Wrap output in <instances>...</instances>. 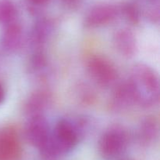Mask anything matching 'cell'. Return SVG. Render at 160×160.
Returning a JSON list of instances; mask_svg holds the SVG:
<instances>
[{
	"instance_id": "d6986e66",
	"label": "cell",
	"mask_w": 160,
	"mask_h": 160,
	"mask_svg": "<svg viewBox=\"0 0 160 160\" xmlns=\"http://www.w3.org/2000/svg\"><path fill=\"white\" fill-rule=\"evenodd\" d=\"M5 99V89L3 86L0 84V105L2 104Z\"/></svg>"
},
{
	"instance_id": "ba28073f",
	"label": "cell",
	"mask_w": 160,
	"mask_h": 160,
	"mask_svg": "<svg viewBox=\"0 0 160 160\" xmlns=\"http://www.w3.org/2000/svg\"><path fill=\"white\" fill-rule=\"evenodd\" d=\"M112 43L117 53L126 58L133 57L137 53V39L128 28L117 29L112 35Z\"/></svg>"
},
{
	"instance_id": "3957f363",
	"label": "cell",
	"mask_w": 160,
	"mask_h": 160,
	"mask_svg": "<svg viewBox=\"0 0 160 160\" xmlns=\"http://www.w3.org/2000/svg\"><path fill=\"white\" fill-rule=\"evenodd\" d=\"M51 134L52 139L61 156L73 150L81 137L74 123L64 119L58 121Z\"/></svg>"
},
{
	"instance_id": "e0dca14e",
	"label": "cell",
	"mask_w": 160,
	"mask_h": 160,
	"mask_svg": "<svg viewBox=\"0 0 160 160\" xmlns=\"http://www.w3.org/2000/svg\"><path fill=\"white\" fill-rule=\"evenodd\" d=\"M148 18L152 22H158L159 19V5L152 6L148 11Z\"/></svg>"
},
{
	"instance_id": "6da1fadb",
	"label": "cell",
	"mask_w": 160,
	"mask_h": 160,
	"mask_svg": "<svg viewBox=\"0 0 160 160\" xmlns=\"http://www.w3.org/2000/svg\"><path fill=\"white\" fill-rule=\"evenodd\" d=\"M129 81L135 94L136 104L149 108L159 102V75L152 67L144 63L134 64Z\"/></svg>"
},
{
	"instance_id": "9c48e42d",
	"label": "cell",
	"mask_w": 160,
	"mask_h": 160,
	"mask_svg": "<svg viewBox=\"0 0 160 160\" xmlns=\"http://www.w3.org/2000/svg\"><path fill=\"white\" fill-rule=\"evenodd\" d=\"M136 104L135 94L129 80L120 83L113 91L111 98V108L116 111L128 109Z\"/></svg>"
},
{
	"instance_id": "30bf717a",
	"label": "cell",
	"mask_w": 160,
	"mask_h": 160,
	"mask_svg": "<svg viewBox=\"0 0 160 160\" xmlns=\"http://www.w3.org/2000/svg\"><path fill=\"white\" fill-rule=\"evenodd\" d=\"M23 42V28L17 22L13 21L5 25L2 34L1 44L3 48L9 52H13L20 49Z\"/></svg>"
},
{
	"instance_id": "5bb4252c",
	"label": "cell",
	"mask_w": 160,
	"mask_h": 160,
	"mask_svg": "<svg viewBox=\"0 0 160 160\" xmlns=\"http://www.w3.org/2000/svg\"><path fill=\"white\" fill-rule=\"evenodd\" d=\"M17 10L10 0H0V24L6 25L15 21Z\"/></svg>"
},
{
	"instance_id": "52a82bcc",
	"label": "cell",
	"mask_w": 160,
	"mask_h": 160,
	"mask_svg": "<svg viewBox=\"0 0 160 160\" xmlns=\"http://www.w3.org/2000/svg\"><path fill=\"white\" fill-rule=\"evenodd\" d=\"M22 147L17 133L12 129H6L0 133V160H19Z\"/></svg>"
},
{
	"instance_id": "4fadbf2b",
	"label": "cell",
	"mask_w": 160,
	"mask_h": 160,
	"mask_svg": "<svg viewBox=\"0 0 160 160\" xmlns=\"http://www.w3.org/2000/svg\"><path fill=\"white\" fill-rule=\"evenodd\" d=\"M52 31V22L48 19H41L34 24L31 32V42L34 46H40L46 42Z\"/></svg>"
},
{
	"instance_id": "8992f818",
	"label": "cell",
	"mask_w": 160,
	"mask_h": 160,
	"mask_svg": "<svg viewBox=\"0 0 160 160\" xmlns=\"http://www.w3.org/2000/svg\"><path fill=\"white\" fill-rule=\"evenodd\" d=\"M119 9L110 4H100L92 7L84 19L86 28H96L113 21L118 16Z\"/></svg>"
},
{
	"instance_id": "8fae6325",
	"label": "cell",
	"mask_w": 160,
	"mask_h": 160,
	"mask_svg": "<svg viewBox=\"0 0 160 160\" xmlns=\"http://www.w3.org/2000/svg\"><path fill=\"white\" fill-rule=\"evenodd\" d=\"M52 97L48 91L38 90L33 93L25 104V113L29 117L44 115L45 110L51 104Z\"/></svg>"
},
{
	"instance_id": "ffe728a7",
	"label": "cell",
	"mask_w": 160,
	"mask_h": 160,
	"mask_svg": "<svg viewBox=\"0 0 160 160\" xmlns=\"http://www.w3.org/2000/svg\"><path fill=\"white\" fill-rule=\"evenodd\" d=\"M62 1L67 6H72V5H74L75 3H78V0H62Z\"/></svg>"
},
{
	"instance_id": "9a60e30c",
	"label": "cell",
	"mask_w": 160,
	"mask_h": 160,
	"mask_svg": "<svg viewBox=\"0 0 160 160\" xmlns=\"http://www.w3.org/2000/svg\"><path fill=\"white\" fill-rule=\"evenodd\" d=\"M121 13L124 18L132 24H137L140 20V12L138 8L133 3H127L121 8Z\"/></svg>"
},
{
	"instance_id": "7c38bea8",
	"label": "cell",
	"mask_w": 160,
	"mask_h": 160,
	"mask_svg": "<svg viewBox=\"0 0 160 160\" xmlns=\"http://www.w3.org/2000/svg\"><path fill=\"white\" fill-rule=\"evenodd\" d=\"M159 134L158 121L153 116L143 119L138 129V140L143 145H149L156 141Z\"/></svg>"
},
{
	"instance_id": "2e32d148",
	"label": "cell",
	"mask_w": 160,
	"mask_h": 160,
	"mask_svg": "<svg viewBox=\"0 0 160 160\" xmlns=\"http://www.w3.org/2000/svg\"><path fill=\"white\" fill-rule=\"evenodd\" d=\"M46 64L45 56L42 52H37L34 53L31 60V66L34 70H39L44 67Z\"/></svg>"
},
{
	"instance_id": "ac0fdd59",
	"label": "cell",
	"mask_w": 160,
	"mask_h": 160,
	"mask_svg": "<svg viewBox=\"0 0 160 160\" xmlns=\"http://www.w3.org/2000/svg\"><path fill=\"white\" fill-rule=\"evenodd\" d=\"M50 0H28V2L34 6H44Z\"/></svg>"
},
{
	"instance_id": "5b68a950",
	"label": "cell",
	"mask_w": 160,
	"mask_h": 160,
	"mask_svg": "<svg viewBox=\"0 0 160 160\" xmlns=\"http://www.w3.org/2000/svg\"><path fill=\"white\" fill-rule=\"evenodd\" d=\"M49 125L44 115L29 117L24 127V136L29 144L40 148L51 134Z\"/></svg>"
},
{
	"instance_id": "277c9868",
	"label": "cell",
	"mask_w": 160,
	"mask_h": 160,
	"mask_svg": "<svg viewBox=\"0 0 160 160\" xmlns=\"http://www.w3.org/2000/svg\"><path fill=\"white\" fill-rule=\"evenodd\" d=\"M87 70L93 81L102 87L112 86L117 78V71L114 64L109 59L99 55L89 58Z\"/></svg>"
},
{
	"instance_id": "7a4b0ae2",
	"label": "cell",
	"mask_w": 160,
	"mask_h": 160,
	"mask_svg": "<svg viewBox=\"0 0 160 160\" xmlns=\"http://www.w3.org/2000/svg\"><path fill=\"white\" fill-rule=\"evenodd\" d=\"M129 144V135L123 126L112 125L103 133L98 142V151L107 159L117 158L125 152Z\"/></svg>"
}]
</instances>
